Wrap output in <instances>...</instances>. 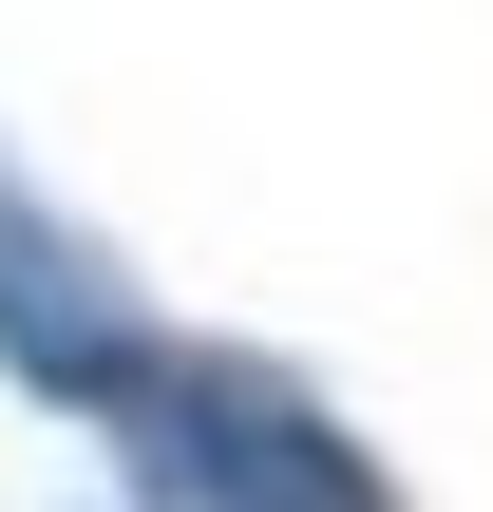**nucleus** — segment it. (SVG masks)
Returning <instances> with one entry per match:
<instances>
[{"mask_svg":"<svg viewBox=\"0 0 493 512\" xmlns=\"http://www.w3.org/2000/svg\"><path fill=\"white\" fill-rule=\"evenodd\" d=\"M133 437H152V475L209 512H399V475L361 456V418H323L285 361H152L133 380Z\"/></svg>","mask_w":493,"mask_h":512,"instance_id":"nucleus-1","label":"nucleus"},{"mask_svg":"<svg viewBox=\"0 0 493 512\" xmlns=\"http://www.w3.org/2000/svg\"><path fill=\"white\" fill-rule=\"evenodd\" d=\"M0 361H19L38 399H76V418H133V380L171 361L152 304H133V285H114V266H95L19 171H0Z\"/></svg>","mask_w":493,"mask_h":512,"instance_id":"nucleus-2","label":"nucleus"}]
</instances>
